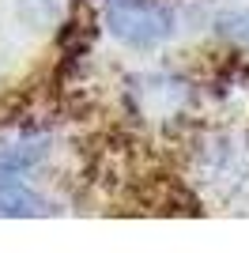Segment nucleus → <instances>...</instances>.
I'll list each match as a JSON object with an SVG mask.
<instances>
[{
    "instance_id": "nucleus-1",
    "label": "nucleus",
    "mask_w": 249,
    "mask_h": 253,
    "mask_svg": "<svg viewBox=\"0 0 249 253\" xmlns=\"http://www.w3.org/2000/svg\"><path fill=\"white\" fill-rule=\"evenodd\" d=\"M106 23L121 42L155 45L163 42L174 19L159 0H106Z\"/></svg>"
},
{
    "instance_id": "nucleus-2",
    "label": "nucleus",
    "mask_w": 249,
    "mask_h": 253,
    "mask_svg": "<svg viewBox=\"0 0 249 253\" xmlns=\"http://www.w3.org/2000/svg\"><path fill=\"white\" fill-rule=\"evenodd\" d=\"M215 34L234 45H249V11H227L215 19Z\"/></svg>"
}]
</instances>
